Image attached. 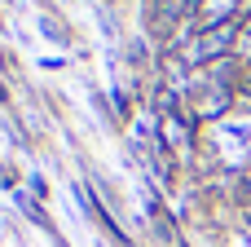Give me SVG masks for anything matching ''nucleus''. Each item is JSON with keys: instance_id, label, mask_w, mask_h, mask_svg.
<instances>
[{"instance_id": "nucleus-2", "label": "nucleus", "mask_w": 251, "mask_h": 247, "mask_svg": "<svg viewBox=\"0 0 251 247\" xmlns=\"http://www.w3.org/2000/svg\"><path fill=\"white\" fill-rule=\"evenodd\" d=\"M243 97H247V106H251V75H247V84H243Z\"/></svg>"}, {"instance_id": "nucleus-1", "label": "nucleus", "mask_w": 251, "mask_h": 247, "mask_svg": "<svg viewBox=\"0 0 251 247\" xmlns=\"http://www.w3.org/2000/svg\"><path fill=\"white\" fill-rule=\"evenodd\" d=\"M234 35H238V22L229 18V22H216V27H207L194 44H190V57L199 62V57H216V53H225V49H234Z\"/></svg>"}]
</instances>
